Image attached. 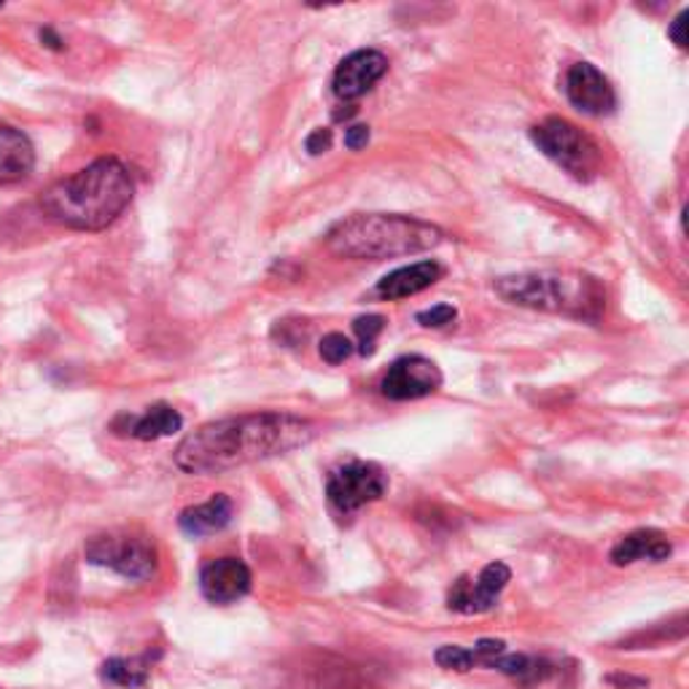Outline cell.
I'll return each instance as SVG.
<instances>
[{
  "label": "cell",
  "instance_id": "obj_1",
  "mask_svg": "<svg viewBox=\"0 0 689 689\" xmlns=\"http://www.w3.org/2000/svg\"><path fill=\"white\" fill-rule=\"evenodd\" d=\"M318 425L291 412H248L199 425L175 448L173 461L186 474H224L305 448Z\"/></svg>",
  "mask_w": 689,
  "mask_h": 689
},
{
  "label": "cell",
  "instance_id": "obj_2",
  "mask_svg": "<svg viewBox=\"0 0 689 689\" xmlns=\"http://www.w3.org/2000/svg\"><path fill=\"white\" fill-rule=\"evenodd\" d=\"M135 197V181L114 156H103L84 171L49 186L41 208L52 222L68 229L100 232L116 222Z\"/></svg>",
  "mask_w": 689,
  "mask_h": 689
},
{
  "label": "cell",
  "instance_id": "obj_3",
  "mask_svg": "<svg viewBox=\"0 0 689 689\" xmlns=\"http://www.w3.org/2000/svg\"><path fill=\"white\" fill-rule=\"evenodd\" d=\"M436 224L399 213H356L326 232V248L340 259H397L423 254L442 243Z\"/></svg>",
  "mask_w": 689,
  "mask_h": 689
},
{
  "label": "cell",
  "instance_id": "obj_4",
  "mask_svg": "<svg viewBox=\"0 0 689 689\" xmlns=\"http://www.w3.org/2000/svg\"><path fill=\"white\" fill-rule=\"evenodd\" d=\"M493 291L504 302L528 307V310L553 312L598 323L606 310V288L598 278L574 269H542V272H517L493 280Z\"/></svg>",
  "mask_w": 689,
  "mask_h": 689
},
{
  "label": "cell",
  "instance_id": "obj_5",
  "mask_svg": "<svg viewBox=\"0 0 689 689\" xmlns=\"http://www.w3.org/2000/svg\"><path fill=\"white\" fill-rule=\"evenodd\" d=\"M531 141H534L538 152L549 156L572 178L582 181V184H590V181L598 178L600 165H604L598 143L587 133H582L568 119L547 116L544 122L534 124L531 127Z\"/></svg>",
  "mask_w": 689,
  "mask_h": 689
},
{
  "label": "cell",
  "instance_id": "obj_6",
  "mask_svg": "<svg viewBox=\"0 0 689 689\" xmlns=\"http://www.w3.org/2000/svg\"><path fill=\"white\" fill-rule=\"evenodd\" d=\"M388 493V474L380 463L374 461H344L337 469H331L326 480V496L340 515H353L364 510L367 504H374Z\"/></svg>",
  "mask_w": 689,
  "mask_h": 689
},
{
  "label": "cell",
  "instance_id": "obj_7",
  "mask_svg": "<svg viewBox=\"0 0 689 689\" xmlns=\"http://www.w3.org/2000/svg\"><path fill=\"white\" fill-rule=\"evenodd\" d=\"M86 561L92 566L109 568L124 579L146 582L156 572V547L146 536L103 534L86 542Z\"/></svg>",
  "mask_w": 689,
  "mask_h": 689
},
{
  "label": "cell",
  "instance_id": "obj_8",
  "mask_svg": "<svg viewBox=\"0 0 689 689\" xmlns=\"http://www.w3.org/2000/svg\"><path fill=\"white\" fill-rule=\"evenodd\" d=\"M444 383L442 369L425 356H402L388 367L380 380V393L391 402H415L436 393Z\"/></svg>",
  "mask_w": 689,
  "mask_h": 689
},
{
  "label": "cell",
  "instance_id": "obj_9",
  "mask_svg": "<svg viewBox=\"0 0 689 689\" xmlns=\"http://www.w3.org/2000/svg\"><path fill=\"white\" fill-rule=\"evenodd\" d=\"M512 582L506 563H487L477 576H459L448 593V609L459 614H485L496 609L501 593Z\"/></svg>",
  "mask_w": 689,
  "mask_h": 689
},
{
  "label": "cell",
  "instance_id": "obj_10",
  "mask_svg": "<svg viewBox=\"0 0 689 689\" xmlns=\"http://www.w3.org/2000/svg\"><path fill=\"white\" fill-rule=\"evenodd\" d=\"M566 97L585 116H609L617 109V92L611 81L593 62H574L566 73Z\"/></svg>",
  "mask_w": 689,
  "mask_h": 689
},
{
  "label": "cell",
  "instance_id": "obj_11",
  "mask_svg": "<svg viewBox=\"0 0 689 689\" xmlns=\"http://www.w3.org/2000/svg\"><path fill=\"white\" fill-rule=\"evenodd\" d=\"M388 73V58L378 49H359L337 65L331 92L340 100H359Z\"/></svg>",
  "mask_w": 689,
  "mask_h": 689
},
{
  "label": "cell",
  "instance_id": "obj_12",
  "mask_svg": "<svg viewBox=\"0 0 689 689\" xmlns=\"http://www.w3.org/2000/svg\"><path fill=\"white\" fill-rule=\"evenodd\" d=\"M250 568L240 557H216L199 572V590L210 604L227 606L250 593Z\"/></svg>",
  "mask_w": 689,
  "mask_h": 689
},
{
  "label": "cell",
  "instance_id": "obj_13",
  "mask_svg": "<svg viewBox=\"0 0 689 689\" xmlns=\"http://www.w3.org/2000/svg\"><path fill=\"white\" fill-rule=\"evenodd\" d=\"M181 425H184V418H181L178 410H173L171 404L160 402L154 407H148L143 415H119L111 429L119 436H135L141 442H156L165 440V436L178 434Z\"/></svg>",
  "mask_w": 689,
  "mask_h": 689
},
{
  "label": "cell",
  "instance_id": "obj_14",
  "mask_svg": "<svg viewBox=\"0 0 689 689\" xmlns=\"http://www.w3.org/2000/svg\"><path fill=\"white\" fill-rule=\"evenodd\" d=\"M442 275H444V267L440 265V261L425 259V261H418V265L399 267V269H393V272H388L385 278L378 284V288H374V294H378L380 299H388V302H397V299L415 297V294L431 288L436 280H442Z\"/></svg>",
  "mask_w": 689,
  "mask_h": 689
},
{
  "label": "cell",
  "instance_id": "obj_15",
  "mask_svg": "<svg viewBox=\"0 0 689 689\" xmlns=\"http://www.w3.org/2000/svg\"><path fill=\"white\" fill-rule=\"evenodd\" d=\"M35 167L33 141L11 124H0V186L20 184Z\"/></svg>",
  "mask_w": 689,
  "mask_h": 689
},
{
  "label": "cell",
  "instance_id": "obj_16",
  "mask_svg": "<svg viewBox=\"0 0 689 689\" xmlns=\"http://www.w3.org/2000/svg\"><path fill=\"white\" fill-rule=\"evenodd\" d=\"M673 555V544L670 538L657 528H638L630 531L628 536L619 538L611 547L609 561L614 566H630L636 561H668Z\"/></svg>",
  "mask_w": 689,
  "mask_h": 689
},
{
  "label": "cell",
  "instance_id": "obj_17",
  "mask_svg": "<svg viewBox=\"0 0 689 689\" xmlns=\"http://www.w3.org/2000/svg\"><path fill=\"white\" fill-rule=\"evenodd\" d=\"M506 651V644L501 638H482L474 647H440L434 651L436 666L455 673H469L474 668H496V660Z\"/></svg>",
  "mask_w": 689,
  "mask_h": 689
},
{
  "label": "cell",
  "instance_id": "obj_18",
  "mask_svg": "<svg viewBox=\"0 0 689 689\" xmlns=\"http://www.w3.org/2000/svg\"><path fill=\"white\" fill-rule=\"evenodd\" d=\"M232 512H235L232 498L218 493V496L208 498L205 504L189 506V510L181 512L178 525L186 536L218 534V531H224L232 523Z\"/></svg>",
  "mask_w": 689,
  "mask_h": 689
},
{
  "label": "cell",
  "instance_id": "obj_19",
  "mask_svg": "<svg viewBox=\"0 0 689 689\" xmlns=\"http://www.w3.org/2000/svg\"><path fill=\"white\" fill-rule=\"evenodd\" d=\"M152 655H143V657H111L100 666V676L103 681L116 687H143L152 676Z\"/></svg>",
  "mask_w": 689,
  "mask_h": 689
},
{
  "label": "cell",
  "instance_id": "obj_20",
  "mask_svg": "<svg viewBox=\"0 0 689 689\" xmlns=\"http://www.w3.org/2000/svg\"><path fill=\"white\" fill-rule=\"evenodd\" d=\"M385 329V318L383 316H361L353 321V331L359 337V353L364 356H374V344H378V337L383 335Z\"/></svg>",
  "mask_w": 689,
  "mask_h": 689
},
{
  "label": "cell",
  "instance_id": "obj_21",
  "mask_svg": "<svg viewBox=\"0 0 689 689\" xmlns=\"http://www.w3.org/2000/svg\"><path fill=\"white\" fill-rule=\"evenodd\" d=\"M318 353H321V359L326 361V364L337 367V364H342V361H348L350 356L356 353V344L350 342L344 335H340V331H331V335H326L321 340V348H318Z\"/></svg>",
  "mask_w": 689,
  "mask_h": 689
},
{
  "label": "cell",
  "instance_id": "obj_22",
  "mask_svg": "<svg viewBox=\"0 0 689 689\" xmlns=\"http://www.w3.org/2000/svg\"><path fill=\"white\" fill-rule=\"evenodd\" d=\"M415 318L425 329H442V326H450L459 318V310L453 305H436L429 307V310H421Z\"/></svg>",
  "mask_w": 689,
  "mask_h": 689
},
{
  "label": "cell",
  "instance_id": "obj_23",
  "mask_svg": "<svg viewBox=\"0 0 689 689\" xmlns=\"http://www.w3.org/2000/svg\"><path fill=\"white\" fill-rule=\"evenodd\" d=\"M331 130L329 127H318V130H312L310 135H307V141H305V148H307V154H312V156H318V154H323V152H329L331 148Z\"/></svg>",
  "mask_w": 689,
  "mask_h": 689
},
{
  "label": "cell",
  "instance_id": "obj_24",
  "mask_svg": "<svg viewBox=\"0 0 689 689\" xmlns=\"http://www.w3.org/2000/svg\"><path fill=\"white\" fill-rule=\"evenodd\" d=\"M369 137H372V133H369L367 124H353V127L344 130V146H348L350 152H359V148L367 146Z\"/></svg>",
  "mask_w": 689,
  "mask_h": 689
},
{
  "label": "cell",
  "instance_id": "obj_25",
  "mask_svg": "<svg viewBox=\"0 0 689 689\" xmlns=\"http://www.w3.org/2000/svg\"><path fill=\"white\" fill-rule=\"evenodd\" d=\"M687 17H689L687 11H681V14L676 17V20L670 22V28H668L670 41H673L679 49H687Z\"/></svg>",
  "mask_w": 689,
  "mask_h": 689
},
{
  "label": "cell",
  "instance_id": "obj_26",
  "mask_svg": "<svg viewBox=\"0 0 689 689\" xmlns=\"http://www.w3.org/2000/svg\"><path fill=\"white\" fill-rule=\"evenodd\" d=\"M609 681L617 687H647V679H633V676H609Z\"/></svg>",
  "mask_w": 689,
  "mask_h": 689
},
{
  "label": "cell",
  "instance_id": "obj_27",
  "mask_svg": "<svg viewBox=\"0 0 689 689\" xmlns=\"http://www.w3.org/2000/svg\"><path fill=\"white\" fill-rule=\"evenodd\" d=\"M41 41H47V47L49 49H58V52L62 49V39H60L58 33H54V30H49V28L41 30Z\"/></svg>",
  "mask_w": 689,
  "mask_h": 689
}]
</instances>
